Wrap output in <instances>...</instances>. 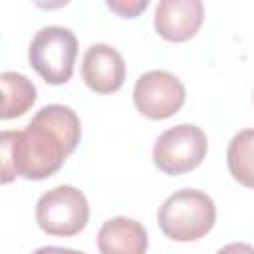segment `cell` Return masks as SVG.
<instances>
[{
    "label": "cell",
    "instance_id": "cell-1",
    "mask_svg": "<svg viewBox=\"0 0 254 254\" xmlns=\"http://www.w3.org/2000/svg\"><path fill=\"white\" fill-rule=\"evenodd\" d=\"M81 139L77 113L62 103H50L36 111L22 131H2L0 135V181L8 185L16 177L44 181L56 175L67 155Z\"/></svg>",
    "mask_w": 254,
    "mask_h": 254
},
{
    "label": "cell",
    "instance_id": "cell-2",
    "mask_svg": "<svg viewBox=\"0 0 254 254\" xmlns=\"http://www.w3.org/2000/svg\"><path fill=\"white\" fill-rule=\"evenodd\" d=\"M163 234L175 242H192L206 236L216 222L214 200L198 189H181L169 194L157 210Z\"/></svg>",
    "mask_w": 254,
    "mask_h": 254
},
{
    "label": "cell",
    "instance_id": "cell-3",
    "mask_svg": "<svg viewBox=\"0 0 254 254\" xmlns=\"http://www.w3.org/2000/svg\"><path fill=\"white\" fill-rule=\"evenodd\" d=\"M75 58L77 38L64 26L40 28L28 48L30 65L50 85H62L71 79Z\"/></svg>",
    "mask_w": 254,
    "mask_h": 254
},
{
    "label": "cell",
    "instance_id": "cell-4",
    "mask_svg": "<svg viewBox=\"0 0 254 254\" xmlns=\"http://www.w3.org/2000/svg\"><path fill=\"white\" fill-rule=\"evenodd\" d=\"M36 222L50 236H75L89 222L85 194L71 185L46 190L36 202Z\"/></svg>",
    "mask_w": 254,
    "mask_h": 254
},
{
    "label": "cell",
    "instance_id": "cell-5",
    "mask_svg": "<svg viewBox=\"0 0 254 254\" xmlns=\"http://www.w3.org/2000/svg\"><path fill=\"white\" fill-rule=\"evenodd\" d=\"M208 141L200 127L192 123H179L163 131L153 145L155 167L171 177L190 173L206 157Z\"/></svg>",
    "mask_w": 254,
    "mask_h": 254
},
{
    "label": "cell",
    "instance_id": "cell-6",
    "mask_svg": "<svg viewBox=\"0 0 254 254\" xmlns=\"http://www.w3.org/2000/svg\"><path fill=\"white\" fill-rule=\"evenodd\" d=\"M187 91L183 81L167 69L143 73L133 87V103L141 115L153 121L173 117L185 105Z\"/></svg>",
    "mask_w": 254,
    "mask_h": 254
},
{
    "label": "cell",
    "instance_id": "cell-7",
    "mask_svg": "<svg viewBox=\"0 0 254 254\" xmlns=\"http://www.w3.org/2000/svg\"><path fill=\"white\" fill-rule=\"evenodd\" d=\"M125 60L109 44H91L81 60V77L85 85L99 93L109 95L121 89L125 81Z\"/></svg>",
    "mask_w": 254,
    "mask_h": 254
},
{
    "label": "cell",
    "instance_id": "cell-8",
    "mask_svg": "<svg viewBox=\"0 0 254 254\" xmlns=\"http://www.w3.org/2000/svg\"><path fill=\"white\" fill-rule=\"evenodd\" d=\"M204 20L200 0H161L155 8V30L167 42L190 40Z\"/></svg>",
    "mask_w": 254,
    "mask_h": 254
},
{
    "label": "cell",
    "instance_id": "cell-9",
    "mask_svg": "<svg viewBox=\"0 0 254 254\" xmlns=\"http://www.w3.org/2000/svg\"><path fill=\"white\" fill-rule=\"evenodd\" d=\"M149 236L145 226L127 216H115L101 224L97 232L99 254H145Z\"/></svg>",
    "mask_w": 254,
    "mask_h": 254
},
{
    "label": "cell",
    "instance_id": "cell-10",
    "mask_svg": "<svg viewBox=\"0 0 254 254\" xmlns=\"http://www.w3.org/2000/svg\"><path fill=\"white\" fill-rule=\"evenodd\" d=\"M0 85H2V111L0 117L14 119L24 115L38 97L36 85L18 71H2L0 75Z\"/></svg>",
    "mask_w": 254,
    "mask_h": 254
},
{
    "label": "cell",
    "instance_id": "cell-11",
    "mask_svg": "<svg viewBox=\"0 0 254 254\" xmlns=\"http://www.w3.org/2000/svg\"><path fill=\"white\" fill-rule=\"evenodd\" d=\"M226 165L236 183L254 189V129H242L230 139Z\"/></svg>",
    "mask_w": 254,
    "mask_h": 254
},
{
    "label": "cell",
    "instance_id": "cell-12",
    "mask_svg": "<svg viewBox=\"0 0 254 254\" xmlns=\"http://www.w3.org/2000/svg\"><path fill=\"white\" fill-rule=\"evenodd\" d=\"M147 6L149 0H107V8L121 18H137Z\"/></svg>",
    "mask_w": 254,
    "mask_h": 254
},
{
    "label": "cell",
    "instance_id": "cell-13",
    "mask_svg": "<svg viewBox=\"0 0 254 254\" xmlns=\"http://www.w3.org/2000/svg\"><path fill=\"white\" fill-rule=\"evenodd\" d=\"M216 254H254V246L246 244V242H230V244L222 246Z\"/></svg>",
    "mask_w": 254,
    "mask_h": 254
},
{
    "label": "cell",
    "instance_id": "cell-14",
    "mask_svg": "<svg viewBox=\"0 0 254 254\" xmlns=\"http://www.w3.org/2000/svg\"><path fill=\"white\" fill-rule=\"evenodd\" d=\"M32 254H85V252L73 250V248H64V246H42V248L34 250Z\"/></svg>",
    "mask_w": 254,
    "mask_h": 254
}]
</instances>
